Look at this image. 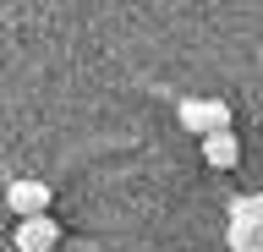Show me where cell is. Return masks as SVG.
Returning a JSON list of instances; mask_svg holds the SVG:
<instances>
[{"label":"cell","mask_w":263,"mask_h":252,"mask_svg":"<svg viewBox=\"0 0 263 252\" xmlns=\"http://www.w3.org/2000/svg\"><path fill=\"white\" fill-rule=\"evenodd\" d=\"M176 115H181V126L192 137H203V132H225L230 126V104L225 99H181Z\"/></svg>","instance_id":"6da1fadb"},{"label":"cell","mask_w":263,"mask_h":252,"mask_svg":"<svg viewBox=\"0 0 263 252\" xmlns=\"http://www.w3.org/2000/svg\"><path fill=\"white\" fill-rule=\"evenodd\" d=\"M225 241H230V252H263L258 225H230V230H225Z\"/></svg>","instance_id":"8992f818"},{"label":"cell","mask_w":263,"mask_h":252,"mask_svg":"<svg viewBox=\"0 0 263 252\" xmlns=\"http://www.w3.org/2000/svg\"><path fill=\"white\" fill-rule=\"evenodd\" d=\"M11 241H16V252H55L61 247V225L49 219V208L44 214H22V225L11 230Z\"/></svg>","instance_id":"7a4b0ae2"},{"label":"cell","mask_w":263,"mask_h":252,"mask_svg":"<svg viewBox=\"0 0 263 252\" xmlns=\"http://www.w3.org/2000/svg\"><path fill=\"white\" fill-rule=\"evenodd\" d=\"M197 148H203V159H209L214 170H230L236 159H241V137L225 126V132H203V137H197Z\"/></svg>","instance_id":"3957f363"},{"label":"cell","mask_w":263,"mask_h":252,"mask_svg":"<svg viewBox=\"0 0 263 252\" xmlns=\"http://www.w3.org/2000/svg\"><path fill=\"white\" fill-rule=\"evenodd\" d=\"M6 203H11L16 219H22V214H44V208H49V186L44 181H11V186H6Z\"/></svg>","instance_id":"277c9868"},{"label":"cell","mask_w":263,"mask_h":252,"mask_svg":"<svg viewBox=\"0 0 263 252\" xmlns=\"http://www.w3.org/2000/svg\"><path fill=\"white\" fill-rule=\"evenodd\" d=\"M230 225H263V198L258 192H247V198L230 203Z\"/></svg>","instance_id":"5b68a950"}]
</instances>
